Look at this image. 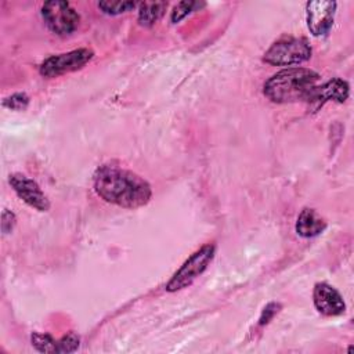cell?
<instances>
[{
    "label": "cell",
    "mask_w": 354,
    "mask_h": 354,
    "mask_svg": "<svg viewBox=\"0 0 354 354\" xmlns=\"http://www.w3.org/2000/svg\"><path fill=\"white\" fill-rule=\"evenodd\" d=\"M15 224H17V217H15V214L12 213V212H10V210H4L3 212V214H1V231H3V234L6 235V234H10L11 231H12V228L15 227Z\"/></svg>",
    "instance_id": "obj_18"
},
{
    "label": "cell",
    "mask_w": 354,
    "mask_h": 354,
    "mask_svg": "<svg viewBox=\"0 0 354 354\" xmlns=\"http://www.w3.org/2000/svg\"><path fill=\"white\" fill-rule=\"evenodd\" d=\"M314 306L322 315L336 317L344 313L346 304L343 301L342 295L330 285L321 282L314 286L313 292Z\"/></svg>",
    "instance_id": "obj_10"
},
{
    "label": "cell",
    "mask_w": 354,
    "mask_h": 354,
    "mask_svg": "<svg viewBox=\"0 0 354 354\" xmlns=\"http://www.w3.org/2000/svg\"><path fill=\"white\" fill-rule=\"evenodd\" d=\"M196 7H199V3H196V1H181V3H178L171 11V15H170L171 24L180 22L183 18H185L188 14H191L194 11V8H196Z\"/></svg>",
    "instance_id": "obj_16"
},
{
    "label": "cell",
    "mask_w": 354,
    "mask_h": 354,
    "mask_svg": "<svg viewBox=\"0 0 354 354\" xmlns=\"http://www.w3.org/2000/svg\"><path fill=\"white\" fill-rule=\"evenodd\" d=\"M348 93H350L348 83L343 79L335 77L321 86H315L311 90L306 102L313 109H318L326 101H337V102L346 101L348 97Z\"/></svg>",
    "instance_id": "obj_9"
},
{
    "label": "cell",
    "mask_w": 354,
    "mask_h": 354,
    "mask_svg": "<svg viewBox=\"0 0 354 354\" xmlns=\"http://www.w3.org/2000/svg\"><path fill=\"white\" fill-rule=\"evenodd\" d=\"M214 254L216 246L213 243H206L201 249L194 252L173 274L170 281L166 283V290L177 292L189 286L209 267Z\"/></svg>",
    "instance_id": "obj_4"
},
{
    "label": "cell",
    "mask_w": 354,
    "mask_h": 354,
    "mask_svg": "<svg viewBox=\"0 0 354 354\" xmlns=\"http://www.w3.org/2000/svg\"><path fill=\"white\" fill-rule=\"evenodd\" d=\"M337 3L336 1H308L306 4V17H307V28L313 36H325L335 19Z\"/></svg>",
    "instance_id": "obj_7"
},
{
    "label": "cell",
    "mask_w": 354,
    "mask_h": 354,
    "mask_svg": "<svg viewBox=\"0 0 354 354\" xmlns=\"http://www.w3.org/2000/svg\"><path fill=\"white\" fill-rule=\"evenodd\" d=\"M28 104H29V97L25 93L12 94V95L4 98V101H3L4 106L14 109V111H22L28 106Z\"/></svg>",
    "instance_id": "obj_17"
},
{
    "label": "cell",
    "mask_w": 354,
    "mask_h": 354,
    "mask_svg": "<svg viewBox=\"0 0 354 354\" xmlns=\"http://www.w3.org/2000/svg\"><path fill=\"white\" fill-rule=\"evenodd\" d=\"M319 75L307 68H288L272 75L263 86L264 95L277 104L307 101Z\"/></svg>",
    "instance_id": "obj_2"
},
{
    "label": "cell",
    "mask_w": 354,
    "mask_h": 354,
    "mask_svg": "<svg viewBox=\"0 0 354 354\" xmlns=\"http://www.w3.org/2000/svg\"><path fill=\"white\" fill-rule=\"evenodd\" d=\"M41 17L47 28L58 36L73 33L80 22L77 11L68 1H46L41 6Z\"/></svg>",
    "instance_id": "obj_5"
},
{
    "label": "cell",
    "mask_w": 354,
    "mask_h": 354,
    "mask_svg": "<svg viewBox=\"0 0 354 354\" xmlns=\"http://www.w3.org/2000/svg\"><path fill=\"white\" fill-rule=\"evenodd\" d=\"M80 343L79 336L75 332H69L65 336H62L59 340H57V353H73L77 350Z\"/></svg>",
    "instance_id": "obj_15"
},
{
    "label": "cell",
    "mask_w": 354,
    "mask_h": 354,
    "mask_svg": "<svg viewBox=\"0 0 354 354\" xmlns=\"http://www.w3.org/2000/svg\"><path fill=\"white\" fill-rule=\"evenodd\" d=\"M326 228L325 220L314 209H303L296 221V232L303 238H313L324 232Z\"/></svg>",
    "instance_id": "obj_11"
},
{
    "label": "cell",
    "mask_w": 354,
    "mask_h": 354,
    "mask_svg": "<svg viewBox=\"0 0 354 354\" xmlns=\"http://www.w3.org/2000/svg\"><path fill=\"white\" fill-rule=\"evenodd\" d=\"M311 46L304 37H282L264 53L263 61L275 66L299 65L311 57Z\"/></svg>",
    "instance_id": "obj_3"
},
{
    "label": "cell",
    "mask_w": 354,
    "mask_h": 354,
    "mask_svg": "<svg viewBox=\"0 0 354 354\" xmlns=\"http://www.w3.org/2000/svg\"><path fill=\"white\" fill-rule=\"evenodd\" d=\"M138 22L141 26H153L165 14L167 3L165 1H144L138 4Z\"/></svg>",
    "instance_id": "obj_12"
},
{
    "label": "cell",
    "mask_w": 354,
    "mask_h": 354,
    "mask_svg": "<svg viewBox=\"0 0 354 354\" xmlns=\"http://www.w3.org/2000/svg\"><path fill=\"white\" fill-rule=\"evenodd\" d=\"M32 344L35 348L40 353H57V340H54L50 335L47 333H32L30 336Z\"/></svg>",
    "instance_id": "obj_14"
},
{
    "label": "cell",
    "mask_w": 354,
    "mask_h": 354,
    "mask_svg": "<svg viewBox=\"0 0 354 354\" xmlns=\"http://www.w3.org/2000/svg\"><path fill=\"white\" fill-rule=\"evenodd\" d=\"M137 6L134 1H100L98 8L108 15H119L133 10Z\"/></svg>",
    "instance_id": "obj_13"
},
{
    "label": "cell",
    "mask_w": 354,
    "mask_h": 354,
    "mask_svg": "<svg viewBox=\"0 0 354 354\" xmlns=\"http://www.w3.org/2000/svg\"><path fill=\"white\" fill-rule=\"evenodd\" d=\"M94 53L88 48H77L68 53L51 55L44 59L39 68V72L44 77H57L64 73L82 69L91 58Z\"/></svg>",
    "instance_id": "obj_6"
},
{
    "label": "cell",
    "mask_w": 354,
    "mask_h": 354,
    "mask_svg": "<svg viewBox=\"0 0 354 354\" xmlns=\"http://www.w3.org/2000/svg\"><path fill=\"white\" fill-rule=\"evenodd\" d=\"M94 189L108 203L136 209L152 196L151 185L138 174L113 165H102L94 173Z\"/></svg>",
    "instance_id": "obj_1"
},
{
    "label": "cell",
    "mask_w": 354,
    "mask_h": 354,
    "mask_svg": "<svg viewBox=\"0 0 354 354\" xmlns=\"http://www.w3.org/2000/svg\"><path fill=\"white\" fill-rule=\"evenodd\" d=\"M10 185L26 205L35 207L39 212H46L50 209V202L44 192L40 189L36 181L21 174L14 173L10 176Z\"/></svg>",
    "instance_id": "obj_8"
},
{
    "label": "cell",
    "mask_w": 354,
    "mask_h": 354,
    "mask_svg": "<svg viewBox=\"0 0 354 354\" xmlns=\"http://www.w3.org/2000/svg\"><path fill=\"white\" fill-rule=\"evenodd\" d=\"M279 304H277V303H270L268 306H266V308L263 310V313H261V315H260V319H259V324L260 325H267L270 321H271V318L279 311Z\"/></svg>",
    "instance_id": "obj_19"
}]
</instances>
